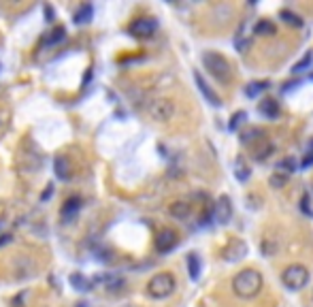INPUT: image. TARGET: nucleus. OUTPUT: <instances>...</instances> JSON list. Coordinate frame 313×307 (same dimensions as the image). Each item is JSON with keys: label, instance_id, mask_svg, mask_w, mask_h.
I'll use <instances>...</instances> for the list:
<instances>
[{"label": "nucleus", "instance_id": "obj_7", "mask_svg": "<svg viewBox=\"0 0 313 307\" xmlns=\"http://www.w3.org/2000/svg\"><path fill=\"white\" fill-rule=\"evenodd\" d=\"M213 217L217 224L230 222V217H232V201H230V196H226V194L217 196V201L213 205Z\"/></svg>", "mask_w": 313, "mask_h": 307}, {"label": "nucleus", "instance_id": "obj_35", "mask_svg": "<svg viewBox=\"0 0 313 307\" xmlns=\"http://www.w3.org/2000/svg\"><path fill=\"white\" fill-rule=\"evenodd\" d=\"M51 192H54V185H51V184H49V185H47V190H45V192H43V196H41V198H43V201H47V198L51 196Z\"/></svg>", "mask_w": 313, "mask_h": 307}, {"label": "nucleus", "instance_id": "obj_34", "mask_svg": "<svg viewBox=\"0 0 313 307\" xmlns=\"http://www.w3.org/2000/svg\"><path fill=\"white\" fill-rule=\"evenodd\" d=\"M298 86V81H290V83H285V88H281V92H290V90H294Z\"/></svg>", "mask_w": 313, "mask_h": 307}, {"label": "nucleus", "instance_id": "obj_20", "mask_svg": "<svg viewBox=\"0 0 313 307\" xmlns=\"http://www.w3.org/2000/svg\"><path fill=\"white\" fill-rule=\"evenodd\" d=\"M79 207H81V198L79 196H70V198H66V203L62 205V217H73L77 211H79Z\"/></svg>", "mask_w": 313, "mask_h": 307}, {"label": "nucleus", "instance_id": "obj_33", "mask_svg": "<svg viewBox=\"0 0 313 307\" xmlns=\"http://www.w3.org/2000/svg\"><path fill=\"white\" fill-rule=\"evenodd\" d=\"M43 11H45V22H54L56 11L51 9V4H45V6H43Z\"/></svg>", "mask_w": 313, "mask_h": 307}, {"label": "nucleus", "instance_id": "obj_36", "mask_svg": "<svg viewBox=\"0 0 313 307\" xmlns=\"http://www.w3.org/2000/svg\"><path fill=\"white\" fill-rule=\"evenodd\" d=\"M9 241H11V235H0V247L6 246Z\"/></svg>", "mask_w": 313, "mask_h": 307}, {"label": "nucleus", "instance_id": "obj_28", "mask_svg": "<svg viewBox=\"0 0 313 307\" xmlns=\"http://www.w3.org/2000/svg\"><path fill=\"white\" fill-rule=\"evenodd\" d=\"M260 249H262V254H264V256H275V254H277V241H275V239H264L260 243Z\"/></svg>", "mask_w": 313, "mask_h": 307}, {"label": "nucleus", "instance_id": "obj_18", "mask_svg": "<svg viewBox=\"0 0 313 307\" xmlns=\"http://www.w3.org/2000/svg\"><path fill=\"white\" fill-rule=\"evenodd\" d=\"M279 19L284 24H287V26H292V28H303V17L298 15V13H294V11H290V9H281L279 11Z\"/></svg>", "mask_w": 313, "mask_h": 307}, {"label": "nucleus", "instance_id": "obj_32", "mask_svg": "<svg viewBox=\"0 0 313 307\" xmlns=\"http://www.w3.org/2000/svg\"><path fill=\"white\" fill-rule=\"evenodd\" d=\"M309 166H313V150L307 152L303 160H300V169H309Z\"/></svg>", "mask_w": 313, "mask_h": 307}, {"label": "nucleus", "instance_id": "obj_5", "mask_svg": "<svg viewBox=\"0 0 313 307\" xmlns=\"http://www.w3.org/2000/svg\"><path fill=\"white\" fill-rule=\"evenodd\" d=\"M147 113L156 122H169L175 115V102L169 98H156L147 105Z\"/></svg>", "mask_w": 313, "mask_h": 307}, {"label": "nucleus", "instance_id": "obj_9", "mask_svg": "<svg viewBox=\"0 0 313 307\" xmlns=\"http://www.w3.org/2000/svg\"><path fill=\"white\" fill-rule=\"evenodd\" d=\"M179 243V237L177 233L172 228H164V230H160L158 237H156V249L160 254H166V252H171L172 247H175Z\"/></svg>", "mask_w": 313, "mask_h": 307}, {"label": "nucleus", "instance_id": "obj_4", "mask_svg": "<svg viewBox=\"0 0 313 307\" xmlns=\"http://www.w3.org/2000/svg\"><path fill=\"white\" fill-rule=\"evenodd\" d=\"M281 281H284V286L292 292L303 290V288L309 284V269L303 265H290L284 273H281Z\"/></svg>", "mask_w": 313, "mask_h": 307}, {"label": "nucleus", "instance_id": "obj_19", "mask_svg": "<svg viewBox=\"0 0 313 307\" xmlns=\"http://www.w3.org/2000/svg\"><path fill=\"white\" fill-rule=\"evenodd\" d=\"M254 34H258V36H273V34H277V28H275V24L271 22V19H260V22L254 26Z\"/></svg>", "mask_w": 313, "mask_h": 307}, {"label": "nucleus", "instance_id": "obj_14", "mask_svg": "<svg viewBox=\"0 0 313 307\" xmlns=\"http://www.w3.org/2000/svg\"><path fill=\"white\" fill-rule=\"evenodd\" d=\"M232 173H234V177L239 179L241 184H245L247 179L252 177V169H249L247 160L243 158V156H236V158H234V162H232Z\"/></svg>", "mask_w": 313, "mask_h": 307}, {"label": "nucleus", "instance_id": "obj_11", "mask_svg": "<svg viewBox=\"0 0 313 307\" xmlns=\"http://www.w3.org/2000/svg\"><path fill=\"white\" fill-rule=\"evenodd\" d=\"M194 81H196V86H198V90L202 92V96L209 100V105H213V107H220L222 105V100H220V96H217L213 90H211V86L207 81H204V77L198 73V70H194Z\"/></svg>", "mask_w": 313, "mask_h": 307}, {"label": "nucleus", "instance_id": "obj_17", "mask_svg": "<svg viewBox=\"0 0 313 307\" xmlns=\"http://www.w3.org/2000/svg\"><path fill=\"white\" fill-rule=\"evenodd\" d=\"M54 171H56V177L60 179V182H66V179L70 177V164L68 160L64 156H56L54 160Z\"/></svg>", "mask_w": 313, "mask_h": 307}, {"label": "nucleus", "instance_id": "obj_1", "mask_svg": "<svg viewBox=\"0 0 313 307\" xmlns=\"http://www.w3.org/2000/svg\"><path fill=\"white\" fill-rule=\"evenodd\" d=\"M262 275L256 271V269H243L234 275L232 279V290L239 299H254L258 297L262 290Z\"/></svg>", "mask_w": 313, "mask_h": 307}, {"label": "nucleus", "instance_id": "obj_39", "mask_svg": "<svg viewBox=\"0 0 313 307\" xmlns=\"http://www.w3.org/2000/svg\"><path fill=\"white\" fill-rule=\"evenodd\" d=\"M126 307H130V305H126Z\"/></svg>", "mask_w": 313, "mask_h": 307}, {"label": "nucleus", "instance_id": "obj_26", "mask_svg": "<svg viewBox=\"0 0 313 307\" xmlns=\"http://www.w3.org/2000/svg\"><path fill=\"white\" fill-rule=\"evenodd\" d=\"M62 38H64V28H62V26H57L54 32H47V36L43 38V43L45 45H56V43H60Z\"/></svg>", "mask_w": 313, "mask_h": 307}, {"label": "nucleus", "instance_id": "obj_24", "mask_svg": "<svg viewBox=\"0 0 313 307\" xmlns=\"http://www.w3.org/2000/svg\"><path fill=\"white\" fill-rule=\"evenodd\" d=\"M298 166H296V160L294 158H284V160H279L277 162V173H281V175H292L294 171H296Z\"/></svg>", "mask_w": 313, "mask_h": 307}, {"label": "nucleus", "instance_id": "obj_15", "mask_svg": "<svg viewBox=\"0 0 313 307\" xmlns=\"http://www.w3.org/2000/svg\"><path fill=\"white\" fill-rule=\"evenodd\" d=\"M169 214L177 220H188L190 214H192V205L188 201H175L169 205Z\"/></svg>", "mask_w": 313, "mask_h": 307}, {"label": "nucleus", "instance_id": "obj_2", "mask_svg": "<svg viewBox=\"0 0 313 307\" xmlns=\"http://www.w3.org/2000/svg\"><path fill=\"white\" fill-rule=\"evenodd\" d=\"M202 66L207 68V73L213 77L215 81H220L222 86H228L232 81V66L230 62L217 51H204L202 54Z\"/></svg>", "mask_w": 313, "mask_h": 307}, {"label": "nucleus", "instance_id": "obj_37", "mask_svg": "<svg viewBox=\"0 0 313 307\" xmlns=\"http://www.w3.org/2000/svg\"><path fill=\"white\" fill-rule=\"evenodd\" d=\"M0 230H2V217H0Z\"/></svg>", "mask_w": 313, "mask_h": 307}, {"label": "nucleus", "instance_id": "obj_25", "mask_svg": "<svg viewBox=\"0 0 313 307\" xmlns=\"http://www.w3.org/2000/svg\"><path fill=\"white\" fill-rule=\"evenodd\" d=\"M188 271H190V277L194 281L200 277V260H198L196 254H188Z\"/></svg>", "mask_w": 313, "mask_h": 307}, {"label": "nucleus", "instance_id": "obj_6", "mask_svg": "<svg viewBox=\"0 0 313 307\" xmlns=\"http://www.w3.org/2000/svg\"><path fill=\"white\" fill-rule=\"evenodd\" d=\"M156 30H158V22L151 17H139L128 26V32L137 38H151L156 34Z\"/></svg>", "mask_w": 313, "mask_h": 307}, {"label": "nucleus", "instance_id": "obj_13", "mask_svg": "<svg viewBox=\"0 0 313 307\" xmlns=\"http://www.w3.org/2000/svg\"><path fill=\"white\" fill-rule=\"evenodd\" d=\"M258 113L262 115V118H266V120H277V118H279V102L275 100V98H264V100H260Z\"/></svg>", "mask_w": 313, "mask_h": 307}, {"label": "nucleus", "instance_id": "obj_8", "mask_svg": "<svg viewBox=\"0 0 313 307\" xmlns=\"http://www.w3.org/2000/svg\"><path fill=\"white\" fill-rule=\"evenodd\" d=\"M92 284L105 288V290H109V292H115V290H119V288H124L126 279L119 277V275H115V273H98L92 279Z\"/></svg>", "mask_w": 313, "mask_h": 307}, {"label": "nucleus", "instance_id": "obj_27", "mask_svg": "<svg viewBox=\"0 0 313 307\" xmlns=\"http://www.w3.org/2000/svg\"><path fill=\"white\" fill-rule=\"evenodd\" d=\"M311 62H313V54H311V51H307V54L300 58L296 64H294V68H292V70H294V73H303V70H307V68L311 66Z\"/></svg>", "mask_w": 313, "mask_h": 307}, {"label": "nucleus", "instance_id": "obj_29", "mask_svg": "<svg viewBox=\"0 0 313 307\" xmlns=\"http://www.w3.org/2000/svg\"><path fill=\"white\" fill-rule=\"evenodd\" d=\"M245 118H247V113L245 111H236L232 118H230V122H228V130H236L243 122H245Z\"/></svg>", "mask_w": 313, "mask_h": 307}, {"label": "nucleus", "instance_id": "obj_16", "mask_svg": "<svg viewBox=\"0 0 313 307\" xmlns=\"http://www.w3.org/2000/svg\"><path fill=\"white\" fill-rule=\"evenodd\" d=\"M273 152H275V145L271 143V141L262 139L260 143H256V145H254V160H258V162H262V160H266Z\"/></svg>", "mask_w": 313, "mask_h": 307}, {"label": "nucleus", "instance_id": "obj_12", "mask_svg": "<svg viewBox=\"0 0 313 307\" xmlns=\"http://www.w3.org/2000/svg\"><path fill=\"white\" fill-rule=\"evenodd\" d=\"M241 143L243 145H256V143H260L262 139H266V134H264V130L262 128H258V126H249V128H245V130H241Z\"/></svg>", "mask_w": 313, "mask_h": 307}, {"label": "nucleus", "instance_id": "obj_22", "mask_svg": "<svg viewBox=\"0 0 313 307\" xmlns=\"http://www.w3.org/2000/svg\"><path fill=\"white\" fill-rule=\"evenodd\" d=\"M92 13H94L92 4H81L79 9H77V13H75L73 22H75V24H87L89 19H92Z\"/></svg>", "mask_w": 313, "mask_h": 307}, {"label": "nucleus", "instance_id": "obj_23", "mask_svg": "<svg viewBox=\"0 0 313 307\" xmlns=\"http://www.w3.org/2000/svg\"><path fill=\"white\" fill-rule=\"evenodd\" d=\"M271 88V83L268 81H252L249 86L245 88V94L249 96V98H256V96H260L264 90Z\"/></svg>", "mask_w": 313, "mask_h": 307}, {"label": "nucleus", "instance_id": "obj_31", "mask_svg": "<svg viewBox=\"0 0 313 307\" xmlns=\"http://www.w3.org/2000/svg\"><path fill=\"white\" fill-rule=\"evenodd\" d=\"M300 211H303L305 215H309V217H313V209H311V205H309V194H303V198H300Z\"/></svg>", "mask_w": 313, "mask_h": 307}, {"label": "nucleus", "instance_id": "obj_30", "mask_svg": "<svg viewBox=\"0 0 313 307\" xmlns=\"http://www.w3.org/2000/svg\"><path fill=\"white\" fill-rule=\"evenodd\" d=\"M285 182H287L285 175H281V173H273L271 179H268V185L275 188V190H279V188H284V185H285Z\"/></svg>", "mask_w": 313, "mask_h": 307}, {"label": "nucleus", "instance_id": "obj_3", "mask_svg": "<svg viewBox=\"0 0 313 307\" xmlns=\"http://www.w3.org/2000/svg\"><path fill=\"white\" fill-rule=\"evenodd\" d=\"M177 290V281L172 277V273H156L153 277L147 281V294H149L151 299H169L172 292Z\"/></svg>", "mask_w": 313, "mask_h": 307}, {"label": "nucleus", "instance_id": "obj_21", "mask_svg": "<svg viewBox=\"0 0 313 307\" xmlns=\"http://www.w3.org/2000/svg\"><path fill=\"white\" fill-rule=\"evenodd\" d=\"M70 286H73L75 290H79V292H89L92 281H87L81 273H73V275H70Z\"/></svg>", "mask_w": 313, "mask_h": 307}, {"label": "nucleus", "instance_id": "obj_10", "mask_svg": "<svg viewBox=\"0 0 313 307\" xmlns=\"http://www.w3.org/2000/svg\"><path fill=\"white\" fill-rule=\"evenodd\" d=\"M247 256V246L241 239H232V243H228V247L224 249V258L228 262H236Z\"/></svg>", "mask_w": 313, "mask_h": 307}, {"label": "nucleus", "instance_id": "obj_38", "mask_svg": "<svg viewBox=\"0 0 313 307\" xmlns=\"http://www.w3.org/2000/svg\"><path fill=\"white\" fill-rule=\"evenodd\" d=\"M309 79H311V81H313V70H311V75H309Z\"/></svg>", "mask_w": 313, "mask_h": 307}]
</instances>
